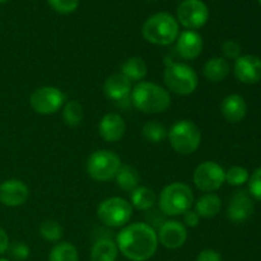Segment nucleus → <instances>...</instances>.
Returning <instances> with one entry per match:
<instances>
[{"label":"nucleus","instance_id":"nucleus-1","mask_svg":"<svg viewBox=\"0 0 261 261\" xmlns=\"http://www.w3.org/2000/svg\"><path fill=\"white\" fill-rule=\"evenodd\" d=\"M116 245L130 261H148L154 256L158 249V236L155 229L148 223H132L122 227L116 236Z\"/></svg>","mask_w":261,"mask_h":261},{"label":"nucleus","instance_id":"nucleus-2","mask_svg":"<svg viewBox=\"0 0 261 261\" xmlns=\"http://www.w3.org/2000/svg\"><path fill=\"white\" fill-rule=\"evenodd\" d=\"M133 106L147 115L163 114L171 107V96L167 89L152 82H139L130 94Z\"/></svg>","mask_w":261,"mask_h":261},{"label":"nucleus","instance_id":"nucleus-3","mask_svg":"<svg viewBox=\"0 0 261 261\" xmlns=\"http://www.w3.org/2000/svg\"><path fill=\"white\" fill-rule=\"evenodd\" d=\"M145 41L158 46H168L176 42L180 35V24L172 14L160 12L150 15L142 27Z\"/></svg>","mask_w":261,"mask_h":261},{"label":"nucleus","instance_id":"nucleus-4","mask_svg":"<svg viewBox=\"0 0 261 261\" xmlns=\"http://www.w3.org/2000/svg\"><path fill=\"white\" fill-rule=\"evenodd\" d=\"M194 204V194L189 185L172 182L166 186L158 198V206L165 216L177 217L190 211Z\"/></svg>","mask_w":261,"mask_h":261},{"label":"nucleus","instance_id":"nucleus-5","mask_svg":"<svg viewBox=\"0 0 261 261\" xmlns=\"http://www.w3.org/2000/svg\"><path fill=\"white\" fill-rule=\"evenodd\" d=\"M167 138L176 153L190 155L200 147L201 132L195 122L190 120H178L168 130Z\"/></svg>","mask_w":261,"mask_h":261},{"label":"nucleus","instance_id":"nucleus-6","mask_svg":"<svg viewBox=\"0 0 261 261\" xmlns=\"http://www.w3.org/2000/svg\"><path fill=\"white\" fill-rule=\"evenodd\" d=\"M163 81L168 91L178 96H189L198 88L199 79L191 66L181 63H173L166 68Z\"/></svg>","mask_w":261,"mask_h":261},{"label":"nucleus","instance_id":"nucleus-7","mask_svg":"<svg viewBox=\"0 0 261 261\" xmlns=\"http://www.w3.org/2000/svg\"><path fill=\"white\" fill-rule=\"evenodd\" d=\"M120 167H121V160L119 155L107 149L96 150L92 153L86 166L89 177L98 182H106L111 178H115Z\"/></svg>","mask_w":261,"mask_h":261},{"label":"nucleus","instance_id":"nucleus-8","mask_svg":"<svg viewBox=\"0 0 261 261\" xmlns=\"http://www.w3.org/2000/svg\"><path fill=\"white\" fill-rule=\"evenodd\" d=\"M97 217L107 227L120 228L127 226L133 217V206L130 201L115 196L102 201L97 208Z\"/></svg>","mask_w":261,"mask_h":261},{"label":"nucleus","instance_id":"nucleus-9","mask_svg":"<svg viewBox=\"0 0 261 261\" xmlns=\"http://www.w3.org/2000/svg\"><path fill=\"white\" fill-rule=\"evenodd\" d=\"M66 97L56 87H41L33 91L30 97V105L40 115H54L65 105Z\"/></svg>","mask_w":261,"mask_h":261},{"label":"nucleus","instance_id":"nucleus-10","mask_svg":"<svg viewBox=\"0 0 261 261\" xmlns=\"http://www.w3.org/2000/svg\"><path fill=\"white\" fill-rule=\"evenodd\" d=\"M196 188L204 193H214L226 182V171L213 161H205L195 168L193 175Z\"/></svg>","mask_w":261,"mask_h":261},{"label":"nucleus","instance_id":"nucleus-11","mask_svg":"<svg viewBox=\"0 0 261 261\" xmlns=\"http://www.w3.org/2000/svg\"><path fill=\"white\" fill-rule=\"evenodd\" d=\"M176 14L178 24L189 31H196L208 22L209 8L203 0H182Z\"/></svg>","mask_w":261,"mask_h":261},{"label":"nucleus","instance_id":"nucleus-12","mask_svg":"<svg viewBox=\"0 0 261 261\" xmlns=\"http://www.w3.org/2000/svg\"><path fill=\"white\" fill-rule=\"evenodd\" d=\"M158 242L168 250H177L185 245L188 231L184 223L178 221H166L157 232Z\"/></svg>","mask_w":261,"mask_h":261},{"label":"nucleus","instance_id":"nucleus-13","mask_svg":"<svg viewBox=\"0 0 261 261\" xmlns=\"http://www.w3.org/2000/svg\"><path fill=\"white\" fill-rule=\"evenodd\" d=\"M30 198V189L18 178H9L0 184V203L9 208L23 205Z\"/></svg>","mask_w":261,"mask_h":261},{"label":"nucleus","instance_id":"nucleus-14","mask_svg":"<svg viewBox=\"0 0 261 261\" xmlns=\"http://www.w3.org/2000/svg\"><path fill=\"white\" fill-rule=\"evenodd\" d=\"M234 75L241 83L256 84L261 81V59L255 55H242L234 63Z\"/></svg>","mask_w":261,"mask_h":261},{"label":"nucleus","instance_id":"nucleus-15","mask_svg":"<svg viewBox=\"0 0 261 261\" xmlns=\"http://www.w3.org/2000/svg\"><path fill=\"white\" fill-rule=\"evenodd\" d=\"M204 48L203 37L196 31H184L176 40V51L184 60H195Z\"/></svg>","mask_w":261,"mask_h":261},{"label":"nucleus","instance_id":"nucleus-16","mask_svg":"<svg viewBox=\"0 0 261 261\" xmlns=\"http://www.w3.org/2000/svg\"><path fill=\"white\" fill-rule=\"evenodd\" d=\"M254 201L246 191H237L231 198L227 209V217L233 223H242L247 221L254 213Z\"/></svg>","mask_w":261,"mask_h":261},{"label":"nucleus","instance_id":"nucleus-17","mask_svg":"<svg viewBox=\"0 0 261 261\" xmlns=\"http://www.w3.org/2000/svg\"><path fill=\"white\" fill-rule=\"evenodd\" d=\"M126 132V124L121 115L116 112L106 114L98 124V134L105 142L116 143L122 139Z\"/></svg>","mask_w":261,"mask_h":261},{"label":"nucleus","instance_id":"nucleus-18","mask_svg":"<svg viewBox=\"0 0 261 261\" xmlns=\"http://www.w3.org/2000/svg\"><path fill=\"white\" fill-rule=\"evenodd\" d=\"M132 82L121 73L112 74L105 81L103 92L109 99L116 102L127 101L132 94Z\"/></svg>","mask_w":261,"mask_h":261},{"label":"nucleus","instance_id":"nucleus-19","mask_svg":"<svg viewBox=\"0 0 261 261\" xmlns=\"http://www.w3.org/2000/svg\"><path fill=\"white\" fill-rule=\"evenodd\" d=\"M221 114L231 124L242 121L247 114L246 101L240 94H228L221 102Z\"/></svg>","mask_w":261,"mask_h":261},{"label":"nucleus","instance_id":"nucleus-20","mask_svg":"<svg viewBox=\"0 0 261 261\" xmlns=\"http://www.w3.org/2000/svg\"><path fill=\"white\" fill-rule=\"evenodd\" d=\"M231 66L228 61L222 56H214L205 63L203 68V74L212 83H221L229 75Z\"/></svg>","mask_w":261,"mask_h":261},{"label":"nucleus","instance_id":"nucleus-21","mask_svg":"<svg viewBox=\"0 0 261 261\" xmlns=\"http://www.w3.org/2000/svg\"><path fill=\"white\" fill-rule=\"evenodd\" d=\"M222 209V200L217 194L206 193L196 200L195 212L200 218H213Z\"/></svg>","mask_w":261,"mask_h":261},{"label":"nucleus","instance_id":"nucleus-22","mask_svg":"<svg viewBox=\"0 0 261 261\" xmlns=\"http://www.w3.org/2000/svg\"><path fill=\"white\" fill-rule=\"evenodd\" d=\"M119 249L111 239H101L91 249V261H116Z\"/></svg>","mask_w":261,"mask_h":261},{"label":"nucleus","instance_id":"nucleus-23","mask_svg":"<svg viewBox=\"0 0 261 261\" xmlns=\"http://www.w3.org/2000/svg\"><path fill=\"white\" fill-rule=\"evenodd\" d=\"M157 201L155 193L145 186H138L130 193V204L138 211H149Z\"/></svg>","mask_w":261,"mask_h":261},{"label":"nucleus","instance_id":"nucleus-24","mask_svg":"<svg viewBox=\"0 0 261 261\" xmlns=\"http://www.w3.org/2000/svg\"><path fill=\"white\" fill-rule=\"evenodd\" d=\"M148 66L140 56H133L127 59L121 66V74L130 82H142L147 76Z\"/></svg>","mask_w":261,"mask_h":261},{"label":"nucleus","instance_id":"nucleus-25","mask_svg":"<svg viewBox=\"0 0 261 261\" xmlns=\"http://www.w3.org/2000/svg\"><path fill=\"white\" fill-rule=\"evenodd\" d=\"M117 186L124 191H130L132 193L134 189L138 188V184L140 181V176L138 171L133 166L121 165V167L117 171L115 176Z\"/></svg>","mask_w":261,"mask_h":261},{"label":"nucleus","instance_id":"nucleus-26","mask_svg":"<svg viewBox=\"0 0 261 261\" xmlns=\"http://www.w3.org/2000/svg\"><path fill=\"white\" fill-rule=\"evenodd\" d=\"M48 261H79L78 250L70 242H59L51 249Z\"/></svg>","mask_w":261,"mask_h":261},{"label":"nucleus","instance_id":"nucleus-27","mask_svg":"<svg viewBox=\"0 0 261 261\" xmlns=\"http://www.w3.org/2000/svg\"><path fill=\"white\" fill-rule=\"evenodd\" d=\"M84 117V111L83 106L79 103L75 99H71V101H68L65 105H64L63 109V120L65 122L66 126L75 127L79 126L83 121Z\"/></svg>","mask_w":261,"mask_h":261},{"label":"nucleus","instance_id":"nucleus-28","mask_svg":"<svg viewBox=\"0 0 261 261\" xmlns=\"http://www.w3.org/2000/svg\"><path fill=\"white\" fill-rule=\"evenodd\" d=\"M142 134L145 140L153 143V144H157V143L163 142L167 138L168 130L160 121L152 120V121H148L147 124H144L142 129Z\"/></svg>","mask_w":261,"mask_h":261},{"label":"nucleus","instance_id":"nucleus-29","mask_svg":"<svg viewBox=\"0 0 261 261\" xmlns=\"http://www.w3.org/2000/svg\"><path fill=\"white\" fill-rule=\"evenodd\" d=\"M40 234L45 241L59 242L64 236V228L58 221L47 219V221H43L41 223Z\"/></svg>","mask_w":261,"mask_h":261},{"label":"nucleus","instance_id":"nucleus-30","mask_svg":"<svg viewBox=\"0 0 261 261\" xmlns=\"http://www.w3.org/2000/svg\"><path fill=\"white\" fill-rule=\"evenodd\" d=\"M249 171L242 166H233L226 171V182L231 186H242L249 181Z\"/></svg>","mask_w":261,"mask_h":261},{"label":"nucleus","instance_id":"nucleus-31","mask_svg":"<svg viewBox=\"0 0 261 261\" xmlns=\"http://www.w3.org/2000/svg\"><path fill=\"white\" fill-rule=\"evenodd\" d=\"M50 7L60 14H70L79 7V0H47Z\"/></svg>","mask_w":261,"mask_h":261},{"label":"nucleus","instance_id":"nucleus-32","mask_svg":"<svg viewBox=\"0 0 261 261\" xmlns=\"http://www.w3.org/2000/svg\"><path fill=\"white\" fill-rule=\"evenodd\" d=\"M10 257L15 261H24L30 257L31 250L24 242H13L9 245V249H8Z\"/></svg>","mask_w":261,"mask_h":261},{"label":"nucleus","instance_id":"nucleus-33","mask_svg":"<svg viewBox=\"0 0 261 261\" xmlns=\"http://www.w3.org/2000/svg\"><path fill=\"white\" fill-rule=\"evenodd\" d=\"M249 193L256 200L261 201V167L255 170L249 178Z\"/></svg>","mask_w":261,"mask_h":261},{"label":"nucleus","instance_id":"nucleus-34","mask_svg":"<svg viewBox=\"0 0 261 261\" xmlns=\"http://www.w3.org/2000/svg\"><path fill=\"white\" fill-rule=\"evenodd\" d=\"M241 45L234 40H227L222 43V53H223L224 58L227 59H237L241 56Z\"/></svg>","mask_w":261,"mask_h":261},{"label":"nucleus","instance_id":"nucleus-35","mask_svg":"<svg viewBox=\"0 0 261 261\" xmlns=\"http://www.w3.org/2000/svg\"><path fill=\"white\" fill-rule=\"evenodd\" d=\"M195 261H223L222 255L213 249H205L199 252Z\"/></svg>","mask_w":261,"mask_h":261},{"label":"nucleus","instance_id":"nucleus-36","mask_svg":"<svg viewBox=\"0 0 261 261\" xmlns=\"http://www.w3.org/2000/svg\"><path fill=\"white\" fill-rule=\"evenodd\" d=\"M184 216V226H188V227H191V228H194V227H196L199 224V222H200V217L198 216V213H196L195 211H188L185 212V213L182 214Z\"/></svg>","mask_w":261,"mask_h":261},{"label":"nucleus","instance_id":"nucleus-37","mask_svg":"<svg viewBox=\"0 0 261 261\" xmlns=\"http://www.w3.org/2000/svg\"><path fill=\"white\" fill-rule=\"evenodd\" d=\"M9 245V236H8V233L5 232V229H3L2 227H0V256H3L5 252H8Z\"/></svg>","mask_w":261,"mask_h":261},{"label":"nucleus","instance_id":"nucleus-38","mask_svg":"<svg viewBox=\"0 0 261 261\" xmlns=\"http://www.w3.org/2000/svg\"><path fill=\"white\" fill-rule=\"evenodd\" d=\"M0 261H10L9 259H5V257H0Z\"/></svg>","mask_w":261,"mask_h":261},{"label":"nucleus","instance_id":"nucleus-39","mask_svg":"<svg viewBox=\"0 0 261 261\" xmlns=\"http://www.w3.org/2000/svg\"><path fill=\"white\" fill-rule=\"evenodd\" d=\"M9 2V0H0V4H4V3Z\"/></svg>","mask_w":261,"mask_h":261},{"label":"nucleus","instance_id":"nucleus-40","mask_svg":"<svg viewBox=\"0 0 261 261\" xmlns=\"http://www.w3.org/2000/svg\"><path fill=\"white\" fill-rule=\"evenodd\" d=\"M257 2H259V3H260V4H261V0H257Z\"/></svg>","mask_w":261,"mask_h":261}]
</instances>
